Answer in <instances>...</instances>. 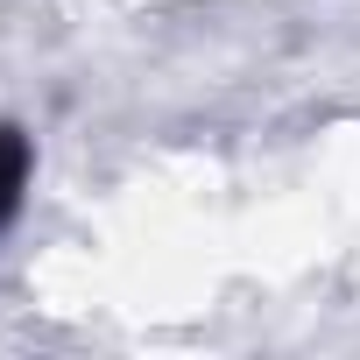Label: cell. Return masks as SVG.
Wrapping results in <instances>:
<instances>
[{
    "label": "cell",
    "mask_w": 360,
    "mask_h": 360,
    "mask_svg": "<svg viewBox=\"0 0 360 360\" xmlns=\"http://www.w3.org/2000/svg\"><path fill=\"white\" fill-rule=\"evenodd\" d=\"M29 169H36V155H29V134L0 120V233H8V219L22 212V191H29Z\"/></svg>",
    "instance_id": "cell-1"
}]
</instances>
